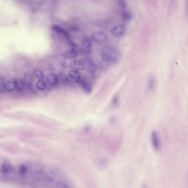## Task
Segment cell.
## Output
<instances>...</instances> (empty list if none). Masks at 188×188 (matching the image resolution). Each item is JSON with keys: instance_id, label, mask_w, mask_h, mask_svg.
I'll use <instances>...</instances> for the list:
<instances>
[{"instance_id": "obj_1", "label": "cell", "mask_w": 188, "mask_h": 188, "mask_svg": "<svg viewBox=\"0 0 188 188\" xmlns=\"http://www.w3.org/2000/svg\"><path fill=\"white\" fill-rule=\"evenodd\" d=\"M100 55L102 60L105 62L116 63L120 59V54L117 48L113 46H107L100 50Z\"/></svg>"}, {"instance_id": "obj_2", "label": "cell", "mask_w": 188, "mask_h": 188, "mask_svg": "<svg viewBox=\"0 0 188 188\" xmlns=\"http://www.w3.org/2000/svg\"><path fill=\"white\" fill-rule=\"evenodd\" d=\"M16 90V79H10L3 82H1V92H12Z\"/></svg>"}, {"instance_id": "obj_3", "label": "cell", "mask_w": 188, "mask_h": 188, "mask_svg": "<svg viewBox=\"0 0 188 188\" xmlns=\"http://www.w3.org/2000/svg\"><path fill=\"white\" fill-rule=\"evenodd\" d=\"M91 38L95 42L101 43L105 42L107 40L108 37L107 34L102 31H95L92 33Z\"/></svg>"}, {"instance_id": "obj_4", "label": "cell", "mask_w": 188, "mask_h": 188, "mask_svg": "<svg viewBox=\"0 0 188 188\" xmlns=\"http://www.w3.org/2000/svg\"><path fill=\"white\" fill-rule=\"evenodd\" d=\"M68 76L72 82L77 84H80L82 77L80 72L79 70H70L68 72Z\"/></svg>"}, {"instance_id": "obj_5", "label": "cell", "mask_w": 188, "mask_h": 188, "mask_svg": "<svg viewBox=\"0 0 188 188\" xmlns=\"http://www.w3.org/2000/svg\"><path fill=\"white\" fill-rule=\"evenodd\" d=\"M125 26L121 24L115 25L111 29V32L112 35L117 37H121L125 33Z\"/></svg>"}, {"instance_id": "obj_6", "label": "cell", "mask_w": 188, "mask_h": 188, "mask_svg": "<svg viewBox=\"0 0 188 188\" xmlns=\"http://www.w3.org/2000/svg\"><path fill=\"white\" fill-rule=\"evenodd\" d=\"M151 139V143L154 148L157 150H160L161 146L160 140L157 132L153 131L152 132Z\"/></svg>"}, {"instance_id": "obj_7", "label": "cell", "mask_w": 188, "mask_h": 188, "mask_svg": "<svg viewBox=\"0 0 188 188\" xmlns=\"http://www.w3.org/2000/svg\"><path fill=\"white\" fill-rule=\"evenodd\" d=\"M81 87L85 93L90 94L92 90V85L89 81L82 77L80 84Z\"/></svg>"}, {"instance_id": "obj_8", "label": "cell", "mask_w": 188, "mask_h": 188, "mask_svg": "<svg viewBox=\"0 0 188 188\" xmlns=\"http://www.w3.org/2000/svg\"><path fill=\"white\" fill-rule=\"evenodd\" d=\"M86 64H85V67H86L88 71L90 74V75L94 76L95 75L96 72V66H95L94 63L92 60L88 59L85 62Z\"/></svg>"}, {"instance_id": "obj_9", "label": "cell", "mask_w": 188, "mask_h": 188, "mask_svg": "<svg viewBox=\"0 0 188 188\" xmlns=\"http://www.w3.org/2000/svg\"><path fill=\"white\" fill-rule=\"evenodd\" d=\"M70 67L77 70H82L85 68V65L84 63L78 60H73L70 61L69 64Z\"/></svg>"}, {"instance_id": "obj_10", "label": "cell", "mask_w": 188, "mask_h": 188, "mask_svg": "<svg viewBox=\"0 0 188 188\" xmlns=\"http://www.w3.org/2000/svg\"><path fill=\"white\" fill-rule=\"evenodd\" d=\"M46 79L47 82L52 86L56 85L58 82V76L55 73H48L46 75Z\"/></svg>"}, {"instance_id": "obj_11", "label": "cell", "mask_w": 188, "mask_h": 188, "mask_svg": "<svg viewBox=\"0 0 188 188\" xmlns=\"http://www.w3.org/2000/svg\"><path fill=\"white\" fill-rule=\"evenodd\" d=\"M156 86V80L153 75L149 76L147 82V89L149 92H152L155 89Z\"/></svg>"}, {"instance_id": "obj_12", "label": "cell", "mask_w": 188, "mask_h": 188, "mask_svg": "<svg viewBox=\"0 0 188 188\" xmlns=\"http://www.w3.org/2000/svg\"><path fill=\"white\" fill-rule=\"evenodd\" d=\"M52 29L57 33L64 36L68 39L70 38V35L67 31L64 28L58 26L57 25L54 24L52 25Z\"/></svg>"}, {"instance_id": "obj_13", "label": "cell", "mask_w": 188, "mask_h": 188, "mask_svg": "<svg viewBox=\"0 0 188 188\" xmlns=\"http://www.w3.org/2000/svg\"><path fill=\"white\" fill-rule=\"evenodd\" d=\"M82 44L85 48L84 50L86 53H89L91 50L92 43L91 40L88 37L83 38L82 41Z\"/></svg>"}, {"instance_id": "obj_14", "label": "cell", "mask_w": 188, "mask_h": 188, "mask_svg": "<svg viewBox=\"0 0 188 188\" xmlns=\"http://www.w3.org/2000/svg\"><path fill=\"white\" fill-rule=\"evenodd\" d=\"M77 50L75 48H73L65 52L63 54V57L68 59L75 58L77 57Z\"/></svg>"}, {"instance_id": "obj_15", "label": "cell", "mask_w": 188, "mask_h": 188, "mask_svg": "<svg viewBox=\"0 0 188 188\" xmlns=\"http://www.w3.org/2000/svg\"><path fill=\"white\" fill-rule=\"evenodd\" d=\"M32 77L38 80H43L44 74L42 70L39 69H35L32 72Z\"/></svg>"}, {"instance_id": "obj_16", "label": "cell", "mask_w": 188, "mask_h": 188, "mask_svg": "<svg viewBox=\"0 0 188 188\" xmlns=\"http://www.w3.org/2000/svg\"><path fill=\"white\" fill-rule=\"evenodd\" d=\"M35 87L38 90L40 91H43L46 88V82L43 80L38 81L36 83Z\"/></svg>"}, {"instance_id": "obj_17", "label": "cell", "mask_w": 188, "mask_h": 188, "mask_svg": "<svg viewBox=\"0 0 188 188\" xmlns=\"http://www.w3.org/2000/svg\"><path fill=\"white\" fill-rule=\"evenodd\" d=\"M121 16L122 19L126 21L131 20L132 17V15L131 12L128 10L123 11L121 13Z\"/></svg>"}, {"instance_id": "obj_18", "label": "cell", "mask_w": 188, "mask_h": 188, "mask_svg": "<svg viewBox=\"0 0 188 188\" xmlns=\"http://www.w3.org/2000/svg\"><path fill=\"white\" fill-rule=\"evenodd\" d=\"M1 170L3 174H8L11 172L12 171V168L9 164L6 163L2 166Z\"/></svg>"}, {"instance_id": "obj_19", "label": "cell", "mask_w": 188, "mask_h": 188, "mask_svg": "<svg viewBox=\"0 0 188 188\" xmlns=\"http://www.w3.org/2000/svg\"><path fill=\"white\" fill-rule=\"evenodd\" d=\"M60 77V78L61 81L65 84H70L72 82L68 76H67L64 74H61Z\"/></svg>"}, {"instance_id": "obj_20", "label": "cell", "mask_w": 188, "mask_h": 188, "mask_svg": "<svg viewBox=\"0 0 188 188\" xmlns=\"http://www.w3.org/2000/svg\"><path fill=\"white\" fill-rule=\"evenodd\" d=\"M119 103V97L118 96H114L112 99L111 103L114 107L117 106Z\"/></svg>"}, {"instance_id": "obj_21", "label": "cell", "mask_w": 188, "mask_h": 188, "mask_svg": "<svg viewBox=\"0 0 188 188\" xmlns=\"http://www.w3.org/2000/svg\"><path fill=\"white\" fill-rule=\"evenodd\" d=\"M118 5L119 7L122 9H125L127 7V4L126 2L123 0H120L118 1Z\"/></svg>"}, {"instance_id": "obj_22", "label": "cell", "mask_w": 188, "mask_h": 188, "mask_svg": "<svg viewBox=\"0 0 188 188\" xmlns=\"http://www.w3.org/2000/svg\"><path fill=\"white\" fill-rule=\"evenodd\" d=\"M27 171V168L26 166L22 165L20 167L19 169V174L21 175L26 174Z\"/></svg>"}, {"instance_id": "obj_23", "label": "cell", "mask_w": 188, "mask_h": 188, "mask_svg": "<svg viewBox=\"0 0 188 188\" xmlns=\"http://www.w3.org/2000/svg\"><path fill=\"white\" fill-rule=\"evenodd\" d=\"M185 9L186 11V13L188 16V1H186L185 2Z\"/></svg>"}]
</instances>
